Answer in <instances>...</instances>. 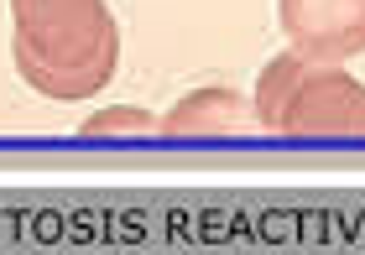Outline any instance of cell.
Masks as SVG:
<instances>
[{
  "label": "cell",
  "mask_w": 365,
  "mask_h": 255,
  "mask_svg": "<svg viewBox=\"0 0 365 255\" xmlns=\"http://www.w3.org/2000/svg\"><path fill=\"white\" fill-rule=\"evenodd\" d=\"M11 58L26 89L73 105L120 68V26L105 0H11Z\"/></svg>",
  "instance_id": "6da1fadb"
},
{
  "label": "cell",
  "mask_w": 365,
  "mask_h": 255,
  "mask_svg": "<svg viewBox=\"0 0 365 255\" xmlns=\"http://www.w3.org/2000/svg\"><path fill=\"white\" fill-rule=\"evenodd\" d=\"M277 135H365V83L339 63L303 58L287 105L277 110Z\"/></svg>",
  "instance_id": "7a4b0ae2"
},
{
  "label": "cell",
  "mask_w": 365,
  "mask_h": 255,
  "mask_svg": "<svg viewBox=\"0 0 365 255\" xmlns=\"http://www.w3.org/2000/svg\"><path fill=\"white\" fill-rule=\"evenodd\" d=\"M277 21L313 63H350L365 53V0H277Z\"/></svg>",
  "instance_id": "3957f363"
},
{
  "label": "cell",
  "mask_w": 365,
  "mask_h": 255,
  "mask_svg": "<svg viewBox=\"0 0 365 255\" xmlns=\"http://www.w3.org/2000/svg\"><path fill=\"white\" fill-rule=\"evenodd\" d=\"M251 120H256V105H245V94L214 83V89L182 94L162 115V135H230V130H245Z\"/></svg>",
  "instance_id": "277c9868"
},
{
  "label": "cell",
  "mask_w": 365,
  "mask_h": 255,
  "mask_svg": "<svg viewBox=\"0 0 365 255\" xmlns=\"http://www.w3.org/2000/svg\"><path fill=\"white\" fill-rule=\"evenodd\" d=\"M297 68H303V53L297 47H287V53H277L267 68H261V78H256V94H251V105H256V125H277V110L287 105V94H292V83H297Z\"/></svg>",
  "instance_id": "5b68a950"
},
{
  "label": "cell",
  "mask_w": 365,
  "mask_h": 255,
  "mask_svg": "<svg viewBox=\"0 0 365 255\" xmlns=\"http://www.w3.org/2000/svg\"><path fill=\"white\" fill-rule=\"evenodd\" d=\"M162 130V115L152 110H136V105H110V110H94L78 135L84 141H99V135H157Z\"/></svg>",
  "instance_id": "8992f818"
}]
</instances>
